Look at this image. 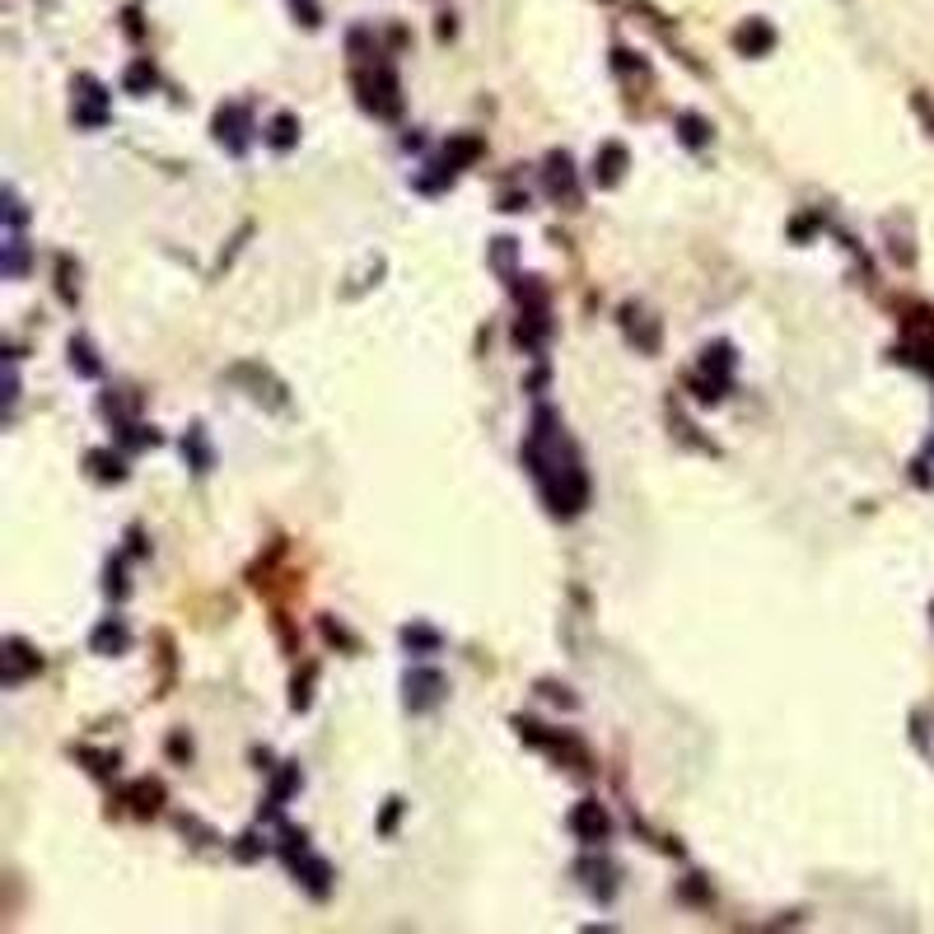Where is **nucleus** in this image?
<instances>
[{
	"label": "nucleus",
	"instance_id": "5701e85b",
	"mask_svg": "<svg viewBox=\"0 0 934 934\" xmlns=\"http://www.w3.org/2000/svg\"><path fill=\"white\" fill-rule=\"evenodd\" d=\"M397 809H402V799H393V803H388V813H384V822H378V827H384V832H393V822H397Z\"/></svg>",
	"mask_w": 934,
	"mask_h": 934
},
{
	"label": "nucleus",
	"instance_id": "aec40b11",
	"mask_svg": "<svg viewBox=\"0 0 934 934\" xmlns=\"http://www.w3.org/2000/svg\"><path fill=\"white\" fill-rule=\"evenodd\" d=\"M187 454H193V463H197V473H210V449H206V439H201V430H193L187 435V444H183Z\"/></svg>",
	"mask_w": 934,
	"mask_h": 934
},
{
	"label": "nucleus",
	"instance_id": "4468645a",
	"mask_svg": "<svg viewBox=\"0 0 934 934\" xmlns=\"http://www.w3.org/2000/svg\"><path fill=\"white\" fill-rule=\"evenodd\" d=\"M477 155H481V141L477 136H458V141H449V151H444V159H449L454 168L467 164V159H477Z\"/></svg>",
	"mask_w": 934,
	"mask_h": 934
},
{
	"label": "nucleus",
	"instance_id": "f3484780",
	"mask_svg": "<svg viewBox=\"0 0 934 934\" xmlns=\"http://www.w3.org/2000/svg\"><path fill=\"white\" fill-rule=\"evenodd\" d=\"M402 641H407V650H439V635L430 626H407Z\"/></svg>",
	"mask_w": 934,
	"mask_h": 934
},
{
	"label": "nucleus",
	"instance_id": "1a4fd4ad",
	"mask_svg": "<svg viewBox=\"0 0 934 934\" xmlns=\"http://www.w3.org/2000/svg\"><path fill=\"white\" fill-rule=\"evenodd\" d=\"M622 168H626V151H622V145H603V155L593 159V178H599L603 187H612V183L622 178Z\"/></svg>",
	"mask_w": 934,
	"mask_h": 934
},
{
	"label": "nucleus",
	"instance_id": "f257e3e1",
	"mask_svg": "<svg viewBox=\"0 0 934 934\" xmlns=\"http://www.w3.org/2000/svg\"><path fill=\"white\" fill-rule=\"evenodd\" d=\"M528 467H533V477L542 486V496L551 505V515H580L584 509V496H589V481L580 473L575 454H570V444L561 439V421L557 412H538L533 416V435H528V449H523Z\"/></svg>",
	"mask_w": 934,
	"mask_h": 934
},
{
	"label": "nucleus",
	"instance_id": "6e6552de",
	"mask_svg": "<svg viewBox=\"0 0 934 934\" xmlns=\"http://www.w3.org/2000/svg\"><path fill=\"white\" fill-rule=\"evenodd\" d=\"M24 673H38V654H29L19 641H10L6 645V687L24 683Z\"/></svg>",
	"mask_w": 934,
	"mask_h": 934
},
{
	"label": "nucleus",
	"instance_id": "f8f14e48",
	"mask_svg": "<svg viewBox=\"0 0 934 934\" xmlns=\"http://www.w3.org/2000/svg\"><path fill=\"white\" fill-rule=\"evenodd\" d=\"M155 84H159V75H155L151 61H136V66L126 71V94H151Z\"/></svg>",
	"mask_w": 934,
	"mask_h": 934
},
{
	"label": "nucleus",
	"instance_id": "9b49d317",
	"mask_svg": "<svg viewBox=\"0 0 934 934\" xmlns=\"http://www.w3.org/2000/svg\"><path fill=\"white\" fill-rule=\"evenodd\" d=\"M771 42H776V33H771V24H761V19H753L748 29H738V48L748 52V56L771 52Z\"/></svg>",
	"mask_w": 934,
	"mask_h": 934
},
{
	"label": "nucleus",
	"instance_id": "20e7f679",
	"mask_svg": "<svg viewBox=\"0 0 934 934\" xmlns=\"http://www.w3.org/2000/svg\"><path fill=\"white\" fill-rule=\"evenodd\" d=\"M570 832H575L580 841H603L608 832H612V822H608V813H603V803H593V799H584V803H575V813H570Z\"/></svg>",
	"mask_w": 934,
	"mask_h": 934
},
{
	"label": "nucleus",
	"instance_id": "a211bd4d",
	"mask_svg": "<svg viewBox=\"0 0 934 934\" xmlns=\"http://www.w3.org/2000/svg\"><path fill=\"white\" fill-rule=\"evenodd\" d=\"M677 126H683V141H687V145H706V132H710V126L700 122V117L683 113V117H677Z\"/></svg>",
	"mask_w": 934,
	"mask_h": 934
},
{
	"label": "nucleus",
	"instance_id": "b1692460",
	"mask_svg": "<svg viewBox=\"0 0 934 934\" xmlns=\"http://www.w3.org/2000/svg\"><path fill=\"white\" fill-rule=\"evenodd\" d=\"M168 748H174V757H193V743H183V738H174Z\"/></svg>",
	"mask_w": 934,
	"mask_h": 934
},
{
	"label": "nucleus",
	"instance_id": "412c9836",
	"mask_svg": "<svg viewBox=\"0 0 934 934\" xmlns=\"http://www.w3.org/2000/svg\"><path fill=\"white\" fill-rule=\"evenodd\" d=\"M6 271H10V276H19V271H24V243H19V239H10V258H6Z\"/></svg>",
	"mask_w": 934,
	"mask_h": 934
},
{
	"label": "nucleus",
	"instance_id": "39448f33",
	"mask_svg": "<svg viewBox=\"0 0 934 934\" xmlns=\"http://www.w3.org/2000/svg\"><path fill=\"white\" fill-rule=\"evenodd\" d=\"M439 696H444V677H439L435 668H416V673H407V706H412V710H430Z\"/></svg>",
	"mask_w": 934,
	"mask_h": 934
},
{
	"label": "nucleus",
	"instance_id": "dca6fc26",
	"mask_svg": "<svg viewBox=\"0 0 934 934\" xmlns=\"http://www.w3.org/2000/svg\"><path fill=\"white\" fill-rule=\"evenodd\" d=\"M294 126H300V122H294L290 113H281V117L271 122V136L267 141L276 145V151H290V145H294Z\"/></svg>",
	"mask_w": 934,
	"mask_h": 934
},
{
	"label": "nucleus",
	"instance_id": "7ed1b4c3",
	"mask_svg": "<svg viewBox=\"0 0 934 934\" xmlns=\"http://www.w3.org/2000/svg\"><path fill=\"white\" fill-rule=\"evenodd\" d=\"M75 122L80 126H103L108 122V94H103V84L94 75H80L75 80Z\"/></svg>",
	"mask_w": 934,
	"mask_h": 934
},
{
	"label": "nucleus",
	"instance_id": "ddd939ff",
	"mask_svg": "<svg viewBox=\"0 0 934 934\" xmlns=\"http://www.w3.org/2000/svg\"><path fill=\"white\" fill-rule=\"evenodd\" d=\"M90 467H94V477H98V481H122V477H126L122 458H117V454H103V449H98V454H90Z\"/></svg>",
	"mask_w": 934,
	"mask_h": 934
},
{
	"label": "nucleus",
	"instance_id": "9d476101",
	"mask_svg": "<svg viewBox=\"0 0 934 934\" xmlns=\"http://www.w3.org/2000/svg\"><path fill=\"white\" fill-rule=\"evenodd\" d=\"M547 187H551V197H575V174H570V155H551Z\"/></svg>",
	"mask_w": 934,
	"mask_h": 934
},
{
	"label": "nucleus",
	"instance_id": "6ab92c4d",
	"mask_svg": "<svg viewBox=\"0 0 934 934\" xmlns=\"http://www.w3.org/2000/svg\"><path fill=\"white\" fill-rule=\"evenodd\" d=\"M71 365H75L80 374H98V360H94L90 342H71Z\"/></svg>",
	"mask_w": 934,
	"mask_h": 934
},
{
	"label": "nucleus",
	"instance_id": "0eeeda50",
	"mask_svg": "<svg viewBox=\"0 0 934 934\" xmlns=\"http://www.w3.org/2000/svg\"><path fill=\"white\" fill-rule=\"evenodd\" d=\"M98 654H122L126 645H132V635H126V622L122 618H108L98 631H94V641H90Z\"/></svg>",
	"mask_w": 934,
	"mask_h": 934
},
{
	"label": "nucleus",
	"instance_id": "f03ea898",
	"mask_svg": "<svg viewBox=\"0 0 934 934\" xmlns=\"http://www.w3.org/2000/svg\"><path fill=\"white\" fill-rule=\"evenodd\" d=\"M355 90H360V103L374 113V117H397L402 113V94H397V75L378 61L374 75H355Z\"/></svg>",
	"mask_w": 934,
	"mask_h": 934
},
{
	"label": "nucleus",
	"instance_id": "423d86ee",
	"mask_svg": "<svg viewBox=\"0 0 934 934\" xmlns=\"http://www.w3.org/2000/svg\"><path fill=\"white\" fill-rule=\"evenodd\" d=\"M216 136L229 145L234 155H243V145H248V108H239V103L220 108V117H216Z\"/></svg>",
	"mask_w": 934,
	"mask_h": 934
},
{
	"label": "nucleus",
	"instance_id": "2eb2a0df",
	"mask_svg": "<svg viewBox=\"0 0 934 934\" xmlns=\"http://www.w3.org/2000/svg\"><path fill=\"white\" fill-rule=\"evenodd\" d=\"M132 799H136V813H155L159 809V799H164V790L155 780H141L136 790H132Z\"/></svg>",
	"mask_w": 934,
	"mask_h": 934
},
{
	"label": "nucleus",
	"instance_id": "4be33fe9",
	"mask_svg": "<svg viewBox=\"0 0 934 934\" xmlns=\"http://www.w3.org/2000/svg\"><path fill=\"white\" fill-rule=\"evenodd\" d=\"M294 10H304V24H309V29L323 24V19H318V6H313V0H294Z\"/></svg>",
	"mask_w": 934,
	"mask_h": 934
}]
</instances>
